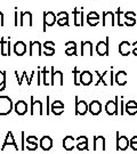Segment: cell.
Returning <instances> with one entry per match:
<instances>
[{"label": "cell", "mask_w": 137, "mask_h": 154, "mask_svg": "<svg viewBox=\"0 0 137 154\" xmlns=\"http://www.w3.org/2000/svg\"><path fill=\"white\" fill-rule=\"evenodd\" d=\"M13 110V102L8 96H0V116H7Z\"/></svg>", "instance_id": "cell-1"}, {"label": "cell", "mask_w": 137, "mask_h": 154, "mask_svg": "<svg viewBox=\"0 0 137 154\" xmlns=\"http://www.w3.org/2000/svg\"><path fill=\"white\" fill-rule=\"evenodd\" d=\"M0 53L2 56L11 55V37H2L0 39Z\"/></svg>", "instance_id": "cell-2"}, {"label": "cell", "mask_w": 137, "mask_h": 154, "mask_svg": "<svg viewBox=\"0 0 137 154\" xmlns=\"http://www.w3.org/2000/svg\"><path fill=\"white\" fill-rule=\"evenodd\" d=\"M32 25H33V21H32V14H31V11H21L20 26H22V28H25V26L31 28Z\"/></svg>", "instance_id": "cell-3"}, {"label": "cell", "mask_w": 137, "mask_h": 154, "mask_svg": "<svg viewBox=\"0 0 137 154\" xmlns=\"http://www.w3.org/2000/svg\"><path fill=\"white\" fill-rule=\"evenodd\" d=\"M55 23H57V16L53 11H44V32H46V26H53Z\"/></svg>", "instance_id": "cell-4"}, {"label": "cell", "mask_w": 137, "mask_h": 154, "mask_svg": "<svg viewBox=\"0 0 137 154\" xmlns=\"http://www.w3.org/2000/svg\"><path fill=\"white\" fill-rule=\"evenodd\" d=\"M118 104H119V97L115 96V100H109L105 105V112L109 116H117L118 114Z\"/></svg>", "instance_id": "cell-5"}, {"label": "cell", "mask_w": 137, "mask_h": 154, "mask_svg": "<svg viewBox=\"0 0 137 154\" xmlns=\"http://www.w3.org/2000/svg\"><path fill=\"white\" fill-rule=\"evenodd\" d=\"M109 41L110 38L106 37L105 41H98L96 45V51L99 56H107L109 55Z\"/></svg>", "instance_id": "cell-6"}, {"label": "cell", "mask_w": 137, "mask_h": 154, "mask_svg": "<svg viewBox=\"0 0 137 154\" xmlns=\"http://www.w3.org/2000/svg\"><path fill=\"white\" fill-rule=\"evenodd\" d=\"M130 146V140L126 136H119L117 132V151H126Z\"/></svg>", "instance_id": "cell-7"}, {"label": "cell", "mask_w": 137, "mask_h": 154, "mask_svg": "<svg viewBox=\"0 0 137 154\" xmlns=\"http://www.w3.org/2000/svg\"><path fill=\"white\" fill-rule=\"evenodd\" d=\"M31 99V116H42L44 114V111H42V103L40 100H36L33 96L30 97Z\"/></svg>", "instance_id": "cell-8"}, {"label": "cell", "mask_w": 137, "mask_h": 154, "mask_svg": "<svg viewBox=\"0 0 137 154\" xmlns=\"http://www.w3.org/2000/svg\"><path fill=\"white\" fill-rule=\"evenodd\" d=\"M88 106L85 100H79L78 96H76V116H85L88 112Z\"/></svg>", "instance_id": "cell-9"}, {"label": "cell", "mask_w": 137, "mask_h": 154, "mask_svg": "<svg viewBox=\"0 0 137 154\" xmlns=\"http://www.w3.org/2000/svg\"><path fill=\"white\" fill-rule=\"evenodd\" d=\"M50 71H51V74H53V79H51V86H63V81H64V79H63V73L62 71H55V67L54 66H51L50 67Z\"/></svg>", "instance_id": "cell-10"}, {"label": "cell", "mask_w": 137, "mask_h": 154, "mask_svg": "<svg viewBox=\"0 0 137 154\" xmlns=\"http://www.w3.org/2000/svg\"><path fill=\"white\" fill-rule=\"evenodd\" d=\"M115 16L112 11H104L103 13V26H114Z\"/></svg>", "instance_id": "cell-11"}, {"label": "cell", "mask_w": 137, "mask_h": 154, "mask_svg": "<svg viewBox=\"0 0 137 154\" xmlns=\"http://www.w3.org/2000/svg\"><path fill=\"white\" fill-rule=\"evenodd\" d=\"M8 145H9V146H14V149H15V151H18V146H17L16 142H15V138H14V135H13L11 131L7 132V136H6V138H5V143H4L2 147H1V151H5V149Z\"/></svg>", "instance_id": "cell-12"}, {"label": "cell", "mask_w": 137, "mask_h": 154, "mask_svg": "<svg viewBox=\"0 0 137 154\" xmlns=\"http://www.w3.org/2000/svg\"><path fill=\"white\" fill-rule=\"evenodd\" d=\"M73 16H74V25L80 28L83 26V8H74L73 9Z\"/></svg>", "instance_id": "cell-13"}, {"label": "cell", "mask_w": 137, "mask_h": 154, "mask_svg": "<svg viewBox=\"0 0 137 154\" xmlns=\"http://www.w3.org/2000/svg\"><path fill=\"white\" fill-rule=\"evenodd\" d=\"M42 54V50H41V44L39 41H31L30 42V56H40Z\"/></svg>", "instance_id": "cell-14"}, {"label": "cell", "mask_w": 137, "mask_h": 154, "mask_svg": "<svg viewBox=\"0 0 137 154\" xmlns=\"http://www.w3.org/2000/svg\"><path fill=\"white\" fill-rule=\"evenodd\" d=\"M88 111L93 114V116H98L102 111V104L99 100H92V103L88 106Z\"/></svg>", "instance_id": "cell-15"}, {"label": "cell", "mask_w": 137, "mask_h": 154, "mask_svg": "<svg viewBox=\"0 0 137 154\" xmlns=\"http://www.w3.org/2000/svg\"><path fill=\"white\" fill-rule=\"evenodd\" d=\"M93 82V74L89 71H82L80 74V83L82 86H89Z\"/></svg>", "instance_id": "cell-16"}, {"label": "cell", "mask_w": 137, "mask_h": 154, "mask_svg": "<svg viewBox=\"0 0 137 154\" xmlns=\"http://www.w3.org/2000/svg\"><path fill=\"white\" fill-rule=\"evenodd\" d=\"M14 110L17 116H24L27 112V104L24 100H18L16 104L14 105Z\"/></svg>", "instance_id": "cell-17"}, {"label": "cell", "mask_w": 137, "mask_h": 154, "mask_svg": "<svg viewBox=\"0 0 137 154\" xmlns=\"http://www.w3.org/2000/svg\"><path fill=\"white\" fill-rule=\"evenodd\" d=\"M127 73L126 71H118L115 73L114 77V82L118 86H125L127 83Z\"/></svg>", "instance_id": "cell-18"}, {"label": "cell", "mask_w": 137, "mask_h": 154, "mask_svg": "<svg viewBox=\"0 0 137 154\" xmlns=\"http://www.w3.org/2000/svg\"><path fill=\"white\" fill-rule=\"evenodd\" d=\"M81 55L93 56V44H92V41H81Z\"/></svg>", "instance_id": "cell-19"}, {"label": "cell", "mask_w": 137, "mask_h": 154, "mask_svg": "<svg viewBox=\"0 0 137 154\" xmlns=\"http://www.w3.org/2000/svg\"><path fill=\"white\" fill-rule=\"evenodd\" d=\"M102 83L104 85V86H112L113 85V72L112 70L111 71H105L102 75Z\"/></svg>", "instance_id": "cell-20"}, {"label": "cell", "mask_w": 137, "mask_h": 154, "mask_svg": "<svg viewBox=\"0 0 137 154\" xmlns=\"http://www.w3.org/2000/svg\"><path fill=\"white\" fill-rule=\"evenodd\" d=\"M14 53L17 56H23L26 53V45L23 41H17L16 44L14 45Z\"/></svg>", "instance_id": "cell-21"}, {"label": "cell", "mask_w": 137, "mask_h": 154, "mask_svg": "<svg viewBox=\"0 0 137 154\" xmlns=\"http://www.w3.org/2000/svg\"><path fill=\"white\" fill-rule=\"evenodd\" d=\"M44 151H49L53 147V139L49 136H44L40 139V145H39Z\"/></svg>", "instance_id": "cell-22"}, {"label": "cell", "mask_w": 137, "mask_h": 154, "mask_svg": "<svg viewBox=\"0 0 137 154\" xmlns=\"http://www.w3.org/2000/svg\"><path fill=\"white\" fill-rule=\"evenodd\" d=\"M98 149L105 151V138L103 136L94 137V151H97Z\"/></svg>", "instance_id": "cell-23"}, {"label": "cell", "mask_w": 137, "mask_h": 154, "mask_svg": "<svg viewBox=\"0 0 137 154\" xmlns=\"http://www.w3.org/2000/svg\"><path fill=\"white\" fill-rule=\"evenodd\" d=\"M76 143V139L72 137V136H66L64 139H63V147L66 151H72L77 145H74Z\"/></svg>", "instance_id": "cell-24"}, {"label": "cell", "mask_w": 137, "mask_h": 154, "mask_svg": "<svg viewBox=\"0 0 137 154\" xmlns=\"http://www.w3.org/2000/svg\"><path fill=\"white\" fill-rule=\"evenodd\" d=\"M130 47L132 45L128 41H122L119 45V53H120L121 56H128L130 54Z\"/></svg>", "instance_id": "cell-25"}, {"label": "cell", "mask_w": 137, "mask_h": 154, "mask_svg": "<svg viewBox=\"0 0 137 154\" xmlns=\"http://www.w3.org/2000/svg\"><path fill=\"white\" fill-rule=\"evenodd\" d=\"M51 79H53L51 71H48L46 67H44L42 69V85H45V86H51Z\"/></svg>", "instance_id": "cell-26"}, {"label": "cell", "mask_w": 137, "mask_h": 154, "mask_svg": "<svg viewBox=\"0 0 137 154\" xmlns=\"http://www.w3.org/2000/svg\"><path fill=\"white\" fill-rule=\"evenodd\" d=\"M73 83L76 85V86H80L81 83H80V74H81V72H79L77 66H74V69H73Z\"/></svg>", "instance_id": "cell-27"}, {"label": "cell", "mask_w": 137, "mask_h": 154, "mask_svg": "<svg viewBox=\"0 0 137 154\" xmlns=\"http://www.w3.org/2000/svg\"><path fill=\"white\" fill-rule=\"evenodd\" d=\"M23 80H26V83H27V86H30V78H27L26 75V71H24L22 73V77L20 78L18 80H17V82H18V86H21L23 83Z\"/></svg>", "instance_id": "cell-28"}, {"label": "cell", "mask_w": 137, "mask_h": 154, "mask_svg": "<svg viewBox=\"0 0 137 154\" xmlns=\"http://www.w3.org/2000/svg\"><path fill=\"white\" fill-rule=\"evenodd\" d=\"M86 20H87L88 25H89V26H92V28L96 26V25L99 23V20H97V18H90V17H87Z\"/></svg>", "instance_id": "cell-29"}, {"label": "cell", "mask_w": 137, "mask_h": 154, "mask_svg": "<svg viewBox=\"0 0 137 154\" xmlns=\"http://www.w3.org/2000/svg\"><path fill=\"white\" fill-rule=\"evenodd\" d=\"M79 151H87L88 149V143H86V142H79V143L77 144V146H76Z\"/></svg>", "instance_id": "cell-30"}, {"label": "cell", "mask_w": 137, "mask_h": 154, "mask_svg": "<svg viewBox=\"0 0 137 154\" xmlns=\"http://www.w3.org/2000/svg\"><path fill=\"white\" fill-rule=\"evenodd\" d=\"M121 14H122V11H121L120 8H118V9H117V17H115V20H117V24H118L119 26H122V25H123V23L121 22Z\"/></svg>", "instance_id": "cell-31"}, {"label": "cell", "mask_w": 137, "mask_h": 154, "mask_svg": "<svg viewBox=\"0 0 137 154\" xmlns=\"http://www.w3.org/2000/svg\"><path fill=\"white\" fill-rule=\"evenodd\" d=\"M50 111H51V113L55 114V116H61L64 112V107H51Z\"/></svg>", "instance_id": "cell-32"}, {"label": "cell", "mask_w": 137, "mask_h": 154, "mask_svg": "<svg viewBox=\"0 0 137 154\" xmlns=\"http://www.w3.org/2000/svg\"><path fill=\"white\" fill-rule=\"evenodd\" d=\"M57 24H58L60 26H69V17L57 20Z\"/></svg>", "instance_id": "cell-33"}, {"label": "cell", "mask_w": 137, "mask_h": 154, "mask_svg": "<svg viewBox=\"0 0 137 154\" xmlns=\"http://www.w3.org/2000/svg\"><path fill=\"white\" fill-rule=\"evenodd\" d=\"M42 54L46 56H53L55 54V48H44Z\"/></svg>", "instance_id": "cell-34"}, {"label": "cell", "mask_w": 137, "mask_h": 154, "mask_svg": "<svg viewBox=\"0 0 137 154\" xmlns=\"http://www.w3.org/2000/svg\"><path fill=\"white\" fill-rule=\"evenodd\" d=\"M135 24H136V18H128L123 23V25H126V26H134Z\"/></svg>", "instance_id": "cell-35"}, {"label": "cell", "mask_w": 137, "mask_h": 154, "mask_svg": "<svg viewBox=\"0 0 137 154\" xmlns=\"http://www.w3.org/2000/svg\"><path fill=\"white\" fill-rule=\"evenodd\" d=\"M65 54L67 56H76V55H77V47H74V48H69V49H65Z\"/></svg>", "instance_id": "cell-36"}, {"label": "cell", "mask_w": 137, "mask_h": 154, "mask_svg": "<svg viewBox=\"0 0 137 154\" xmlns=\"http://www.w3.org/2000/svg\"><path fill=\"white\" fill-rule=\"evenodd\" d=\"M125 112L128 113L129 116H135L137 113V107H126V109H125Z\"/></svg>", "instance_id": "cell-37"}, {"label": "cell", "mask_w": 137, "mask_h": 154, "mask_svg": "<svg viewBox=\"0 0 137 154\" xmlns=\"http://www.w3.org/2000/svg\"><path fill=\"white\" fill-rule=\"evenodd\" d=\"M6 85V72L0 71V87Z\"/></svg>", "instance_id": "cell-38"}, {"label": "cell", "mask_w": 137, "mask_h": 154, "mask_svg": "<svg viewBox=\"0 0 137 154\" xmlns=\"http://www.w3.org/2000/svg\"><path fill=\"white\" fill-rule=\"evenodd\" d=\"M25 147H26L29 151H36V149H38V144H33V143H26L25 145Z\"/></svg>", "instance_id": "cell-39"}, {"label": "cell", "mask_w": 137, "mask_h": 154, "mask_svg": "<svg viewBox=\"0 0 137 154\" xmlns=\"http://www.w3.org/2000/svg\"><path fill=\"white\" fill-rule=\"evenodd\" d=\"M41 75H42V71L40 70V67H38V71H37V85L40 86L42 81H41Z\"/></svg>", "instance_id": "cell-40"}, {"label": "cell", "mask_w": 137, "mask_h": 154, "mask_svg": "<svg viewBox=\"0 0 137 154\" xmlns=\"http://www.w3.org/2000/svg\"><path fill=\"white\" fill-rule=\"evenodd\" d=\"M21 136H22V142H21V149H22V151H24V149H26V147H25V140H26V137H25V134H24V131L21 132Z\"/></svg>", "instance_id": "cell-41"}, {"label": "cell", "mask_w": 137, "mask_h": 154, "mask_svg": "<svg viewBox=\"0 0 137 154\" xmlns=\"http://www.w3.org/2000/svg\"><path fill=\"white\" fill-rule=\"evenodd\" d=\"M26 143L38 144V138L36 137V136H27V137H26Z\"/></svg>", "instance_id": "cell-42"}, {"label": "cell", "mask_w": 137, "mask_h": 154, "mask_svg": "<svg viewBox=\"0 0 137 154\" xmlns=\"http://www.w3.org/2000/svg\"><path fill=\"white\" fill-rule=\"evenodd\" d=\"M128 18H136V14L134 11H127L125 13V20H128Z\"/></svg>", "instance_id": "cell-43"}, {"label": "cell", "mask_w": 137, "mask_h": 154, "mask_svg": "<svg viewBox=\"0 0 137 154\" xmlns=\"http://www.w3.org/2000/svg\"><path fill=\"white\" fill-rule=\"evenodd\" d=\"M126 107H137V102H135V100H128L126 105H125V109Z\"/></svg>", "instance_id": "cell-44"}, {"label": "cell", "mask_w": 137, "mask_h": 154, "mask_svg": "<svg viewBox=\"0 0 137 154\" xmlns=\"http://www.w3.org/2000/svg\"><path fill=\"white\" fill-rule=\"evenodd\" d=\"M44 48H55V44L53 41H46L44 45H42Z\"/></svg>", "instance_id": "cell-45"}, {"label": "cell", "mask_w": 137, "mask_h": 154, "mask_svg": "<svg viewBox=\"0 0 137 154\" xmlns=\"http://www.w3.org/2000/svg\"><path fill=\"white\" fill-rule=\"evenodd\" d=\"M77 47V44L74 41H67L65 44V49H69V48H74Z\"/></svg>", "instance_id": "cell-46"}, {"label": "cell", "mask_w": 137, "mask_h": 154, "mask_svg": "<svg viewBox=\"0 0 137 154\" xmlns=\"http://www.w3.org/2000/svg\"><path fill=\"white\" fill-rule=\"evenodd\" d=\"M51 107H64V104L61 102V100H55L54 103L51 104ZM50 107V109H51Z\"/></svg>", "instance_id": "cell-47"}, {"label": "cell", "mask_w": 137, "mask_h": 154, "mask_svg": "<svg viewBox=\"0 0 137 154\" xmlns=\"http://www.w3.org/2000/svg\"><path fill=\"white\" fill-rule=\"evenodd\" d=\"M56 16H57V20H60V18H65V17H69V14H67L66 11H60Z\"/></svg>", "instance_id": "cell-48"}, {"label": "cell", "mask_w": 137, "mask_h": 154, "mask_svg": "<svg viewBox=\"0 0 137 154\" xmlns=\"http://www.w3.org/2000/svg\"><path fill=\"white\" fill-rule=\"evenodd\" d=\"M49 96H47V97H46V114H47V116H48V114H49L50 113V109H49Z\"/></svg>", "instance_id": "cell-49"}, {"label": "cell", "mask_w": 137, "mask_h": 154, "mask_svg": "<svg viewBox=\"0 0 137 154\" xmlns=\"http://www.w3.org/2000/svg\"><path fill=\"white\" fill-rule=\"evenodd\" d=\"M87 17H90V18H97V20H99V15L96 13V11H90V13L87 15Z\"/></svg>", "instance_id": "cell-50"}, {"label": "cell", "mask_w": 137, "mask_h": 154, "mask_svg": "<svg viewBox=\"0 0 137 154\" xmlns=\"http://www.w3.org/2000/svg\"><path fill=\"white\" fill-rule=\"evenodd\" d=\"M14 25L15 26H18V13H17V11H15V13H14Z\"/></svg>", "instance_id": "cell-51"}, {"label": "cell", "mask_w": 137, "mask_h": 154, "mask_svg": "<svg viewBox=\"0 0 137 154\" xmlns=\"http://www.w3.org/2000/svg\"><path fill=\"white\" fill-rule=\"evenodd\" d=\"M76 140H77L78 143H79V142H86V143H88V138L86 137V136H80V137H78Z\"/></svg>", "instance_id": "cell-52"}, {"label": "cell", "mask_w": 137, "mask_h": 154, "mask_svg": "<svg viewBox=\"0 0 137 154\" xmlns=\"http://www.w3.org/2000/svg\"><path fill=\"white\" fill-rule=\"evenodd\" d=\"M132 46V54L135 56H137V41H135Z\"/></svg>", "instance_id": "cell-53"}, {"label": "cell", "mask_w": 137, "mask_h": 154, "mask_svg": "<svg viewBox=\"0 0 137 154\" xmlns=\"http://www.w3.org/2000/svg\"><path fill=\"white\" fill-rule=\"evenodd\" d=\"M5 25V18H4V14L0 11V26Z\"/></svg>", "instance_id": "cell-54"}, {"label": "cell", "mask_w": 137, "mask_h": 154, "mask_svg": "<svg viewBox=\"0 0 137 154\" xmlns=\"http://www.w3.org/2000/svg\"><path fill=\"white\" fill-rule=\"evenodd\" d=\"M130 147H132L134 151H137V143H130Z\"/></svg>", "instance_id": "cell-55"}, {"label": "cell", "mask_w": 137, "mask_h": 154, "mask_svg": "<svg viewBox=\"0 0 137 154\" xmlns=\"http://www.w3.org/2000/svg\"><path fill=\"white\" fill-rule=\"evenodd\" d=\"M34 74H36V71L31 72V77H30V85L32 83V80H33V77H34Z\"/></svg>", "instance_id": "cell-56"}, {"label": "cell", "mask_w": 137, "mask_h": 154, "mask_svg": "<svg viewBox=\"0 0 137 154\" xmlns=\"http://www.w3.org/2000/svg\"><path fill=\"white\" fill-rule=\"evenodd\" d=\"M130 143H137V136H134V137H132V139H130Z\"/></svg>", "instance_id": "cell-57"}, {"label": "cell", "mask_w": 137, "mask_h": 154, "mask_svg": "<svg viewBox=\"0 0 137 154\" xmlns=\"http://www.w3.org/2000/svg\"><path fill=\"white\" fill-rule=\"evenodd\" d=\"M5 89H6V85H4V86H1V87H0V91H4Z\"/></svg>", "instance_id": "cell-58"}]
</instances>
